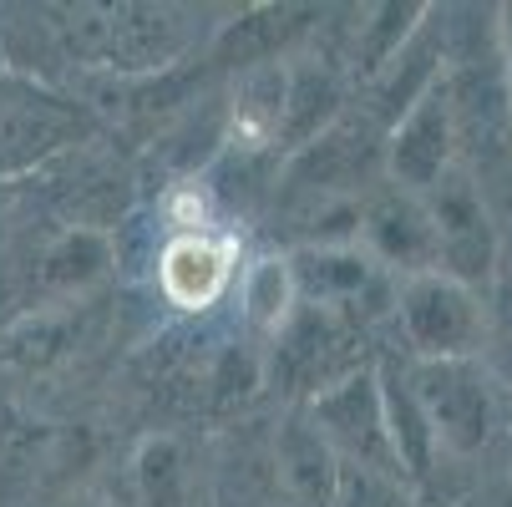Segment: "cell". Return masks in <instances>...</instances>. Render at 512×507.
Masks as SVG:
<instances>
[{
  "instance_id": "obj_1",
  "label": "cell",
  "mask_w": 512,
  "mask_h": 507,
  "mask_svg": "<svg viewBox=\"0 0 512 507\" xmlns=\"http://www.w3.org/2000/svg\"><path fill=\"white\" fill-rule=\"evenodd\" d=\"M158 279H163V295L178 310H208L234 279V239H218L208 229L203 234H178L163 249Z\"/></svg>"
},
{
  "instance_id": "obj_2",
  "label": "cell",
  "mask_w": 512,
  "mask_h": 507,
  "mask_svg": "<svg viewBox=\"0 0 512 507\" xmlns=\"http://www.w3.org/2000/svg\"><path fill=\"white\" fill-rule=\"evenodd\" d=\"M284 305H289V274L279 269V259H259V269L249 274V315L274 330L284 320Z\"/></svg>"
},
{
  "instance_id": "obj_3",
  "label": "cell",
  "mask_w": 512,
  "mask_h": 507,
  "mask_svg": "<svg viewBox=\"0 0 512 507\" xmlns=\"http://www.w3.org/2000/svg\"><path fill=\"white\" fill-rule=\"evenodd\" d=\"M208 213H213V203H208L203 188H178V193L168 198V224H173L178 234H203V229H208Z\"/></svg>"
}]
</instances>
